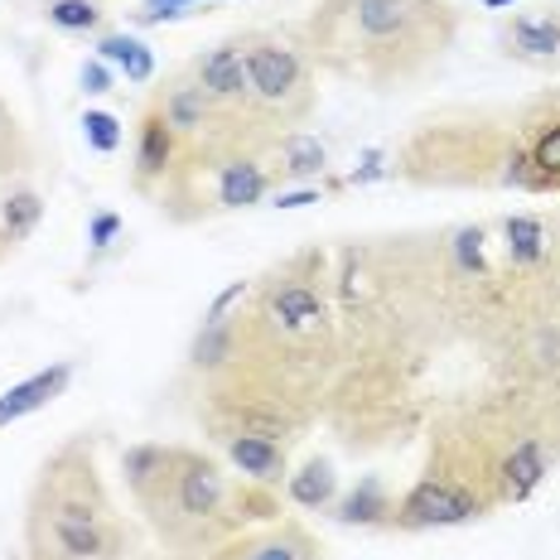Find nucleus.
Returning a JSON list of instances; mask_svg holds the SVG:
<instances>
[{
  "label": "nucleus",
  "instance_id": "obj_31",
  "mask_svg": "<svg viewBox=\"0 0 560 560\" xmlns=\"http://www.w3.org/2000/svg\"><path fill=\"white\" fill-rule=\"evenodd\" d=\"M10 136H15V121H10V116H5V112H0V150H5V145H10Z\"/></svg>",
  "mask_w": 560,
  "mask_h": 560
},
{
  "label": "nucleus",
  "instance_id": "obj_21",
  "mask_svg": "<svg viewBox=\"0 0 560 560\" xmlns=\"http://www.w3.org/2000/svg\"><path fill=\"white\" fill-rule=\"evenodd\" d=\"M203 107H208V92L203 88H174L165 97V121L179 126V131H194V126H203Z\"/></svg>",
  "mask_w": 560,
  "mask_h": 560
},
{
  "label": "nucleus",
  "instance_id": "obj_5",
  "mask_svg": "<svg viewBox=\"0 0 560 560\" xmlns=\"http://www.w3.org/2000/svg\"><path fill=\"white\" fill-rule=\"evenodd\" d=\"M247 78H252V97L266 102V107H290V102L305 97V68L285 44H252Z\"/></svg>",
  "mask_w": 560,
  "mask_h": 560
},
{
  "label": "nucleus",
  "instance_id": "obj_10",
  "mask_svg": "<svg viewBox=\"0 0 560 560\" xmlns=\"http://www.w3.org/2000/svg\"><path fill=\"white\" fill-rule=\"evenodd\" d=\"M271 319L285 334H310V329L324 324V305H319V295L305 290V285H280L271 295Z\"/></svg>",
  "mask_w": 560,
  "mask_h": 560
},
{
  "label": "nucleus",
  "instance_id": "obj_32",
  "mask_svg": "<svg viewBox=\"0 0 560 560\" xmlns=\"http://www.w3.org/2000/svg\"><path fill=\"white\" fill-rule=\"evenodd\" d=\"M488 10H503V5H517V0H483Z\"/></svg>",
  "mask_w": 560,
  "mask_h": 560
},
{
  "label": "nucleus",
  "instance_id": "obj_1",
  "mask_svg": "<svg viewBox=\"0 0 560 560\" xmlns=\"http://www.w3.org/2000/svg\"><path fill=\"white\" fill-rule=\"evenodd\" d=\"M454 39L445 0H324L310 20L314 58L343 78L401 83Z\"/></svg>",
  "mask_w": 560,
  "mask_h": 560
},
{
  "label": "nucleus",
  "instance_id": "obj_7",
  "mask_svg": "<svg viewBox=\"0 0 560 560\" xmlns=\"http://www.w3.org/2000/svg\"><path fill=\"white\" fill-rule=\"evenodd\" d=\"M198 88L213 102H247L252 97V78H247V54L237 44H223V49L198 58Z\"/></svg>",
  "mask_w": 560,
  "mask_h": 560
},
{
  "label": "nucleus",
  "instance_id": "obj_25",
  "mask_svg": "<svg viewBox=\"0 0 560 560\" xmlns=\"http://www.w3.org/2000/svg\"><path fill=\"white\" fill-rule=\"evenodd\" d=\"M478 242H483V232H459V237H454V252H459V261L464 266H483V247H478Z\"/></svg>",
  "mask_w": 560,
  "mask_h": 560
},
{
  "label": "nucleus",
  "instance_id": "obj_29",
  "mask_svg": "<svg viewBox=\"0 0 560 560\" xmlns=\"http://www.w3.org/2000/svg\"><path fill=\"white\" fill-rule=\"evenodd\" d=\"M305 203H319V194L314 189H300V194H280L276 208H305Z\"/></svg>",
  "mask_w": 560,
  "mask_h": 560
},
{
  "label": "nucleus",
  "instance_id": "obj_26",
  "mask_svg": "<svg viewBox=\"0 0 560 560\" xmlns=\"http://www.w3.org/2000/svg\"><path fill=\"white\" fill-rule=\"evenodd\" d=\"M179 5H189V0H145L140 20H145V25H160V20H174V15H179Z\"/></svg>",
  "mask_w": 560,
  "mask_h": 560
},
{
  "label": "nucleus",
  "instance_id": "obj_16",
  "mask_svg": "<svg viewBox=\"0 0 560 560\" xmlns=\"http://www.w3.org/2000/svg\"><path fill=\"white\" fill-rule=\"evenodd\" d=\"M174 155V126L165 116H145V126H140V174H160L170 165Z\"/></svg>",
  "mask_w": 560,
  "mask_h": 560
},
{
  "label": "nucleus",
  "instance_id": "obj_13",
  "mask_svg": "<svg viewBox=\"0 0 560 560\" xmlns=\"http://www.w3.org/2000/svg\"><path fill=\"white\" fill-rule=\"evenodd\" d=\"M102 63H116L131 83H150V73H155V54L145 49L140 39H131V34H107V39L97 44Z\"/></svg>",
  "mask_w": 560,
  "mask_h": 560
},
{
  "label": "nucleus",
  "instance_id": "obj_24",
  "mask_svg": "<svg viewBox=\"0 0 560 560\" xmlns=\"http://www.w3.org/2000/svg\"><path fill=\"white\" fill-rule=\"evenodd\" d=\"M83 136H88L92 150L112 155V150L121 145V121H116L112 112H88V116H83Z\"/></svg>",
  "mask_w": 560,
  "mask_h": 560
},
{
  "label": "nucleus",
  "instance_id": "obj_9",
  "mask_svg": "<svg viewBox=\"0 0 560 560\" xmlns=\"http://www.w3.org/2000/svg\"><path fill=\"white\" fill-rule=\"evenodd\" d=\"M541 478H546V450H541V440H522V445L503 459V474H498V483H503L508 503H522V498H527L532 488L541 483Z\"/></svg>",
  "mask_w": 560,
  "mask_h": 560
},
{
  "label": "nucleus",
  "instance_id": "obj_28",
  "mask_svg": "<svg viewBox=\"0 0 560 560\" xmlns=\"http://www.w3.org/2000/svg\"><path fill=\"white\" fill-rule=\"evenodd\" d=\"M107 83H112L107 63H102V58H92V63L83 68V88H88V92H107Z\"/></svg>",
  "mask_w": 560,
  "mask_h": 560
},
{
  "label": "nucleus",
  "instance_id": "obj_2",
  "mask_svg": "<svg viewBox=\"0 0 560 560\" xmlns=\"http://www.w3.org/2000/svg\"><path fill=\"white\" fill-rule=\"evenodd\" d=\"M121 551L126 541L92 478V459L63 450L54 469H44L30 512V560H121Z\"/></svg>",
  "mask_w": 560,
  "mask_h": 560
},
{
  "label": "nucleus",
  "instance_id": "obj_15",
  "mask_svg": "<svg viewBox=\"0 0 560 560\" xmlns=\"http://www.w3.org/2000/svg\"><path fill=\"white\" fill-rule=\"evenodd\" d=\"M334 488H338V478L329 459H310L300 474H290V498L300 508H324L334 498Z\"/></svg>",
  "mask_w": 560,
  "mask_h": 560
},
{
  "label": "nucleus",
  "instance_id": "obj_18",
  "mask_svg": "<svg viewBox=\"0 0 560 560\" xmlns=\"http://www.w3.org/2000/svg\"><path fill=\"white\" fill-rule=\"evenodd\" d=\"M508 256L517 266H536L546 256V228L541 218H508Z\"/></svg>",
  "mask_w": 560,
  "mask_h": 560
},
{
  "label": "nucleus",
  "instance_id": "obj_3",
  "mask_svg": "<svg viewBox=\"0 0 560 560\" xmlns=\"http://www.w3.org/2000/svg\"><path fill=\"white\" fill-rule=\"evenodd\" d=\"M160 483H170V532L179 527V522L208 527L228 503V483H223V474H218V464L198 459V454H170V469ZM155 488H150V493H155Z\"/></svg>",
  "mask_w": 560,
  "mask_h": 560
},
{
  "label": "nucleus",
  "instance_id": "obj_20",
  "mask_svg": "<svg viewBox=\"0 0 560 560\" xmlns=\"http://www.w3.org/2000/svg\"><path fill=\"white\" fill-rule=\"evenodd\" d=\"M512 49L527 58H551L560 49V25H551V20H517L512 25Z\"/></svg>",
  "mask_w": 560,
  "mask_h": 560
},
{
  "label": "nucleus",
  "instance_id": "obj_8",
  "mask_svg": "<svg viewBox=\"0 0 560 560\" xmlns=\"http://www.w3.org/2000/svg\"><path fill=\"white\" fill-rule=\"evenodd\" d=\"M213 560H314V541L305 532L285 527V532H271V536H256V541L228 546V551L213 556Z\"/></svg>",
  "mask_w": 560,
  "mask_h": 560
},
{
  "label": "nucleus",
  "instance_id": "obj_14",
  "mask_svg": "<svg viewBox=\"0 0 560 560\" xmlns=\"http://www.w3.org/2000/svg\"><path fill=\"white\" fill-rule=\"evenodd\" d=\"M39 218H44V198L34 189H15L0 198V232H5V242H25L39 228Z\"/></svg>",
  "mask_w": 560,
  "mask_h": 560
},
{
  "label": "nucleus",
  "instance_id": "obj_30",
  "mask_svg": "<svg viewBox=\"0 0 560 560\" xmlns=\"http://www.w3.org/2000/svg\"><path fill=\"white\" fill-rule=\"evenodd\" d=\"M377 174H382V155H377V150H372V155L363 160V170L353 174V184H368V179H377Z\"/></svg>",
  "mask_w": 560,
  "mask_h": 560
},
{
  "label": "nucleus",
  "instance_id": "obj_6",
  "mask_svg": "<svg viewBox=\"0 0 560 560\" xmlns=\"http://www.w3.org/2000/svg\"><path fill=\"white\" fill-rule=\"evenodd\" d=\"M68 382H73V363H54V368H44V372H34V377H25V382H15V387L0 396V425H15V420L44 411L54 396L68 392Z\"/></svg>",
  "mask_w": 560,
  "mask_h": 560
},
{
  "label": "nucleus",
  "instance_id": "obj_4",
  "mask_svg": "<svg viewBox=\"0 0 560 560\" xmlns=\"http://www.w3.org/2000/svg\"><path fill=\"white\" fill-rule=\"evenodd\" d=\"M478 498L469 493V488L450 483V478H420V483L406 493V503L396 517L406 522V527H454V522H469L478 517Z\"/></svg>",
  "mask_w": 560,
  "mask_h": 560
},
{
  "label": "nucleus",
  "instance_id": "obj_22",
  "mask_svg": "<svg viewBox=\"0 0 560 560\" xmlns=\"http://www.w3.org/2000/svg\"><path fill=\"white\" fill-rule=\"evenodd\" d=\"M280 150H285V170L300 174V179H310V174L324 170V145L314 136H290Z\"/></svg>",
  "mask_w": 560,
  "mask_h": 560
},
{
  "label": "nucleus",
  "instance_id": "obj_27",
  "mask_svg": "<svg viewBox=\"0 0 560 560\" xmlns=\"http://www.w3.org/2000/svg\"><path fill=\"white\" fill-rule=\"evenodd\" d=\"M116 232H121V218H116V213H97V218H92V232H88V237H92V247H107Z\"/></svg>",
  "mask_w": 560,
  "mask_h": 560
},
{
  "label": "nucleus",
  "instance_id": "obj_17",
  "mask_svg": "<svg viewBox=\"0 0 560 560\" xmlns=\"http://www.w3.org/2000/svg\"><path fill=\"white\" fill-rule=\"evenodd\" d=\"M387 512H392V503L382 498V488L368 478V483L358 488V493H348L343 503H338L334 517H338V522H348V527H353V522H358V527H372V522H382Z\"/></svg>",
  "mask_w": 560,
  "mask_h": 560
},
{
  "label": "nucleus",
  "instance_id": "obj_23",
  "mask_svg": "<svg viewBox=\"0 0 560 560\" xmlns=\"http://www.w3.org/2000/svg\"><path fill=\"white\" fill-rule=\"evenodd\" d=\"M97 0H54L49 5V20L58 30H92L97 25Z\"/></svg>",
  "mask_w": 560,
  "mask_h": 560
},
{
  "label": "nucleus",
  "instance_id": "obj_12",
  "mask_svg": "<svg viewBox=\"0 0 560 560\" xmlns=\"http://www.w3.org/2000/svg\"><path fill=\"white\" fill-rule=\"evenodd\" d=\"M261 194H266V174H261V165H252V160H232V165H223V174H218V203L223 208H247Z\"/></svg>",
  "mask_w": 560,
  "mask_h": 560
},
{
  "label": "nucleus",
  "instance_id": "obj_11",
  "mask_svg": "<svg viewBox=\"0 0 560 560\" xmlns=\"http://www.w3.org/2000/svg\"><path fill=\"white\" fill-rule=\"evenodd\" d=\"M228 454H232V464H237L242 474L261 478V483H276V478L285 474V450H280L276 440H261V435H232V440H228Z\"/></svg>",
  "mask_w": 560,
  "mask_h": 560
},
{
  "label": "nucleus",
  "instance_id": "obj_19",
  "mask_svg": "<svg viewBox=\"0 0 560 560\" xmlns=\"http://www.w3.org/2000/svg\"><path fill=\"white\" fill-rule=\"evenodd\" d=\"M527 170H532V189L536 184H551V189H560V121L556 126H546L541 136H536V145H532V155H527Z\"/></svg>",
  "mask_w": 560,
  "mask_h": 560
}]
</instances>
